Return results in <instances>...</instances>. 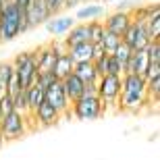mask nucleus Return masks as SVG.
Returning a JSON list of instances; mask_svg holds the SVG:
<instances>
[{
    "instance_id": "nucleus-18",
    "label": "nucleus",
    "mask_w": 160,
    "mask_h": 160,
    "mask_svg": "<svg viewBox=\"0 0 160 160\" xmlns=\"http://www.w3.org/2000/svg\"><path fill=\"white\" fill-rule=\"evenodd\" d=\"M60 40L65 42L67 48L75 46V44H81V42H89L88 40V25H85V23H75L65 36L60 38Z\"/></svg>"
},
{
    "instance_id": "nucleus-19",
    "label": "nucleus",
    "mask_w": 160,
    "mask_h": 160,
    "mask_svg": "<svg viewBox=\"0 0 160 160\" xmlns=\"http://www.w3.org/2000/svg\"><path fill=\"white\" fill-rule=\"evenodd\" d=\"M54 52L50 44H44V46L36 48V65H38V71H50L54 65Z\"/></svg>"
},
{
    "instance_id": "nucleus-4",
    "label": "nucleus",
    "mask_w": 160,
    "mask_h": 160,
    "mask_svg": "<svg viewBox=\"0 0 160 160\" xmlns=\"http://www.w3.org/2000/svg\"><path fill=\"white\" fill-rule=\"evenodd\" d=\"M69 114H71V119L77 121H98L102 117H106L98 94H83L81 98L73 100L69 106Z\"/></svg>"
},
{
    "instance_id": "nucleus-21",
    "label": "nucleus",
    "mask_w": 160,
    "mask_h": 160,
    "mask_svg": "<svg viewBox=\"0 0 160 160\" xmlns=\"http://www.w3.org/2000/svg\"><path fill=\"white\" fill-rule=\"evenodd\" d=\"M25 96H27V114H31L44 102V88L33 83V85H29V88L25 89Z\"/></svg>"
},
{
    "instance_id": "nucleus-22",
    "label": "nucleus",
    "mask_w": 160,
    "mask_h": 160,
    "mask_svg": "<svg viewBox=\"0 0 160 160\" xmlns=\"http://www.w3.org/2000/svg\"><path fill=\"white\" fill-rule=\"evenodd\" d=\"M88 40L92 44H100L106 29H104V25H102V19H96V21H88Z\"/></svg>"
},
{
    "instance_id": "nucleus-10",
    "label": "nucleus",
    "mask_w": 160,
    "mask_h": 160,
    "mask_svg": "<svg viewBox=\"0 0 160 160\" xmlns=\"http://www.w3.org/2000/svg\"><path fill=\"white\" fill-rule=\"evenodd\" d=\"M44 100L50 102V104L62 114V119H71V114H69L71 102H69V98H67V94H65V89H62V83H60V81L50 83V85L44 89Z\"/></svg>"
},
{
    "instance_id": "nucleus-2",
    "label": "nucleus",
    "mask_w": 160,
    "mask_h": 160,
    "mask_svg": "<svg viewBox=\"0 0 160 160\" xmlns=\"http://www.w3.org/2000/svg\"><path fill=\"white\" fill-rule=\"evenodd\" d=\"M27 33V21L25 11L12 0H6L0 11V46L17 40L19 36Z\"/></svg>"
},
{
    "instance_id": "nucleus-5",
    "label": "nucleus",
    "mask_w": 160,
    "mask_h": 160,
    "mask_svg": "<svg viewBox=\"0 0 160 160\" xmlns=\"http://www.w3.org/2000/svg\"><path fill=\"white\" fill-rule=\"evenodd\" d=\"M123 77V75H121ZM121 77L117 75H100L96 83V94L102 100L104 114L119 112V94H121Z\"/></svg>"
},
{
    "instance_id": "nucleus-8",
    "label": "nucleus",
    "mask_w": 160,
    "mask_h": 160,
    "mask_svg": "<svg viewBox=\"0 0 160 160\" xmlns=\"http://www.w3.org/2000/svg\"><path fill=\"white\" fill-rule=\"evenodd\" d=\"M25 21H27V31L36 29L40 25H44L48 19L52 17V12L48 8L46 0H29L25 4Z\"/></svg>"
},
{
    "instance_id": "nucleus-30",
    "label": "nucleus",
    "mask_w": 160,
    "mask_h": 160,
    "mask_svg": "<svg viewBox=\"0 0 160 160\" xmlns=\"http://www.w3.org/2000/svg\"><path fill=\"white\" fill-rule=\"evenodd\" d=\"M56 81V77L52 75V71H38V75H36V83L40 85V88H44L46 89L50 83H54Z\"/></svg>"
},
{
    "instance_id": "nucleus-11",
    "label": "nucleus",
    "mask_w": 160,
    "mask_h": 160,
    "mask_svg": "<svg viewBox=\"0 0 160 160\" xmlns=\"http://www.w3.org/2000/svg\"><path fill=\"white\" fill-rule=\"evenodd\" d=\"M131 21H133L131 12L117 11V8H114L112 12H106V15L102 17V25H104V29L110 31V33H117V36H123L125 29L131 25Z\"/></svg>"
},
{
    "instance_id": "nucleus-6",
    "label": "nucleus",
    "mask_w": 160,
    "mask_h": 160,
    "mask_svg": "<svg viewBox=\"0 0 160 160\" xmlns=\"http://www.w3.org/2000/svg\"><path fill=\"white\" fill-rule=\"evenodd\" d=\"M12 71L17 73L19 81L23 85V89H27L29 85L36 83V75H38V65H36V50H21L12 56L11 60Z\"/></svg>"
},
{
    "instance_id": "nucleus-39",
    "label": "nucleus",
    "mask_w": 160,
    "mask_h": 160,
    "mask_svg": "<svg viewBox=\"0 0 160 160\" xmlns=\"http://www.w3.org/2000/svg\"><path fill=\"white\" fill-rule=\"evenodd\" d=\"M0 119H2V110H0Z\"/></svg>"
},
{
    "instance_id": "nucleus-3",
    "label": "nucleus",
    "mask_w": 160,
    "mask_h": 160,
    "mask_svg": "<svg viewBox=\"0 0 160 160\" xmlns=\"http://www.w3.org/2000/svg\"><path fill=\"white\" fill-rule=\"evenodd\" d=\"M31 129H33V125H31L29 114L19 112V110H11L0 119V133L4 137V143L17 142L27 135Z\"/></svg>"
},
{
    "instance_id": "nucleus-28",
    "label": "nucleus",
    "mask_w": 160,
    "mask_h": 160,
    "mask_svg": "<svg viewBox=\"0 0 160 160\" xmlns=\"http://www.w3.org/2000/svg\"><path fill=\"white\" fill-rule=\"evenodd\" d=\"M146 54H148L150 62H160V40H152L146 46Z\"/></svg>"
},
{
    "instance_id": "nucleus-38",
    "label": "nucleus",
    "mask_w": 160,
    "mask_h": 160,
    "mask_svg": "<svg viewBox=\"0 0 160 160\" xmlns=\"http://www.w3.org/2000/svg\"><path fill=\"white\" fill-rule=\"evenodd\" d=\"M4 2H6V0H0V11H2V6H4Z\"/></svg>"
},
{
    "instance_id": "nucleus-20",
    "label": "nucleus",
    "mask_w": 160,
    "mask_h": 160,
    "mask_svg": "<svg viewBox=\"0 0 160 160\" xmlns=\"http://www.w3.org/2000/svg\"><path fill=\"white\" fill-rule=\"evenodd\" d=\"M73 73H75L83 83H98V79H100V75L96 73L92 60H88V62H75Z\"/></svg>"
},
{
    "instance_id": "nucleus-24",
    "label": "nucleus",
    "mask_w": 160,
    "mask_h": 160,
    "mask_svg": "<svg viewBox=\"0 0 160 160\" xmlns=\"http://www.w3.org/2000/svg\"><path fill=\"white\" fill-rule=\"evenodd\" d=\"M131 52H133V50H131V48L127 46V44H123V42H121V44H119L117 48H114V50H112L110 54H112L114 58H117V60L121 62V67H123V71H125V67H127V62H129Z\"/></svg>"
},
{
    "instance_id": "nucleus-26",
    "label": "nucleus",
    "mask_w": 160,
    "mask_h": 160,
    "mask_svg": "<svg viewBox=\"0 0 160 160\" xmlns=\"http://www.w3.org/2000/svg\"><path fill=\"white\" fill-rule=\"evenodd\" d=\"M12 108L27 114V96H25V89H19L17 94L12 96Z\"/></svg>"
},
{
    "instance_id": "nucleus-13",
    "label": "nucleus",
    "mask_w": 160,
    "mask_h": 160,
    "mask_svg": "<svg viewBox=\"0 0 160 160\" xmlns=\"http://www.w3.org/2000/svg\"><path fill=\"white\" fill-rule=\"evenodd\" d=\"M106 15V8L102 2H83V4L77 6V11H75V21L77 23H88V21H96V19H102Z\"/></svg>"
},
{
    "instance_id": "nucleus-29",
    "label": "nucleus",
    "mask_w": 160,
    "mask_h": 160,
    "mask_svg": "<svg viewBox=\"0 0 160 160\" xmlns=\"http://www.w3.org/2000/svg\"><path fill=\"white\" fill-rule=\"evenodd\" d=\"M19 89H23V85H21V81H19L17 73L12 71V75L8 77V81H6V96H11V98H12Z\"/></svg>"
},
{
    "instance_id": "nucleus-27",
    "label": "nucleus",
    "mask_w": 160,
    "mask_h": 160,
    "mask_svg": "<svg viewBox=\"0 0 160 160\" xmlns=\"http://www.w3.org/2000/svg\"><path fill=\"white\" fill-rule=\"evenodd\" d=\"M108 58H110V54H108V52H102V54H98V56L92 60V62H94V69H96V73H98V75H106Z\"/></svg>"
},
{
    "instance_id": "nucleus-25",
    "label": "nucleus",
    "mask_w": 160,
    "mask_h": 160,
    "mask_svg": "<svg viewBox=\"0 0 160 160\" xmlns=\"http://www.w3.org/2000/svg\"><path fill=\"white\" fill-rule=\"evenodd\" d=\"M102 48H104V52H112L114 48L119 46L121 44V36H117V33H110V31H106V33H104V38H102Z\"/></svg>"
},
{
    "instance_id": "nucleus-7",
    "label": "nucleus",
    "mask_w": 160,
    "mask_h": 160,
    "mask_svg": "<svg viewBox=\"0 0 160 160\" xmlns=\"http://www.w3.org/2000/svg\"><path fill=\"white\" fill-rule=\"evenodd\" d=\"M29 119H31V125H33V127H40V129H52V127H56V125L62 121V114H60L50 102L44 100L40 106L29 114Z\"/></svg>"
},
{
    "instance_id": "nucleus-23",
    "label": "nucleus",
    "mask_w": 160,
    "mask_h": 160,
    "mask_svg": "<svg viewBox=\"0 0 160 160\" xmlns=\"http://www.w3.org/2000/svg\"><path fill=\"white\" fill-rule=\"evenodd\" d=\"M146 29H148L150 40H160V11L152 12L146 21Z\"/></svg>"
},
{
    "instance_id": "nucleus-37",
    "label": "nucleus",
    "mask_w": 160,
    "mask_h": 160,
    "mask_svg": "<svg viewBox=\"0 0 160 160\" xmlns=\"http://www.w3.org/2000/svg\"><path fill=\"white\" fill-rule=\"evenodd\" d=\"M108 2H117V0H102V4H108Z\"/></svg>"
},
{
    "instance_id": "nucleus-1",
    "label": "nucleus",
    "mask_w": 160,
    "mask_h": 160,
    "mask_svg": "<svg viewBox=\"0 0 160 160\" xmlns=\"http://www.w3.org/2000/svg\"><path fill=\"white\" fill-rule=\"evenodd\" d=\"M152 104L148 94V85L146 77L142 75H133V73H125L121 77V94H119V112L127 114H137L143 108Z\"/></svg>"
},
{
    "instance_id": "nucleus-17",
    "label": "nucleus",
    "mask_w": 160,
    "mask_h": 160,
    "mask_svg": "<svg viewBox=\"0 0 160 160\" xmlns=\"http://www.w3.org/2000/svg\"><path fill=\"white\" fill-rule=\"evenodd\" d=\"M67 52L73 58V62H88V60H94V44L92 42H81V44H75V46H69Z\"/></svg>"
},
{
    "instance_id": "nucleus-16",
    "label": "nucleus",
    "mask_w": 160,
    "mask_h": 160,
    "mask_svg": "<svg viewBox=\"0 0 160 160\" xmlns=\"http://www.w3.org/2000/svg\"><path fill=\"white\" fill-rule=\"evenodd\" d=\"M73 67H75V62H73V58L69 56V52H62L60 56L54 58V65H52L50 71H52V75L56 77V81H62L67 75L73 73Z\"/></svg>"
},
{
    "instance_id": "nucleus-32",
    "label": "nucleus",
    "mask_w": 160,
    "mask_h": 160,
    "mask_svg": "<svg viewBox=\"0 0 160 160\" xmlns=\"http://www.w3.org/2000/svg\"><path fill=\"white\" fill-rule=\"evenodd\" d=\"M46 4L52 15H58V12L65 11V0H46Z\"/></svg>"
},
{
    "instance_id": "nucleus-15",
    "label": "nucleus",
    "mask_w": 160,
    "mask_h": 160,
    "mask_svg": "<svg viewBox=\"0 0 160 160\" xmlns=\"http://www.w3.org/2000/svg\"><path fill=\"white\" fill-rule=\"evenodd\" d=\"M62 89H65L67 98H69V102L77 100V98H81L83 94H85V83L81 81V79L75 75V73H71V75H67L65 79H62Z\"/></svg>"
},
{
    "instance_id": "nucleus-9",
    "label": "nucleus",
    "mask_w": 160,
    "mask_h": 160,
    "mask_svg": "<svg viewBox=\"0 0 160 160\" xmlns=\"http://www.w3.org/2000/svg\"><path fill=\"white\" fill-rule=\"evenodd\" d=\"M121 42L127 44L131 50H143L148 46L150 36H148V29H146V23H139V21H131V25L125 29V33L121 36Z\"/></svg>"
},
{
    "instance_id": "nucleus-36",
    "label": "nucleus",
    "mask_w": 160,
    "mask_h": 160,
    "mask_svg": "<svg viewBox=\"0 0 160 160\" xmlns=\"http://www.w3.org/2000/svg\"><path fill=\"white\" fill-rule=\"evenodd\" d=\"M4 146V137H2V133H0V148Z\"/></svg>"
},
{
    "instance_id": "nucleus-34",
    "label": "nucleus",
    "mask_w": 160,
    "mask_h": 160,
    "mask_svg": "<svg viewBox=\"0 0 160 160\" xmlns=\"http://www.w3.org/2000/svg\"><path fill=\"white\" fill-rule=\"evenodd\" d=\"M133 6H135V0H123V2H119V4H117V11H127V12H131V11H133Z\"/></svg>"
},
{
    "instance_id": "nucleus-33",
    "label": "nucleus",
    "mask_w": 160,
    "mask_h": 160,
    "mask_svg": "<svg viewBox=\"0 0 160 160\" xmlns=\"http://www.w3.org/2000/svg\"><path fill=\"white\" fill-rule=\"evenodd\" d=\"M0 110H2V117H4L6 112H11V110H15V108H12V98L11 96H2V98H0Z\"/></svg>"
},
{
    "instance_id": "nucleus-31",
    "label": "nucleus",
    "mask_w": 160,
    "mask_h": 160,
    "mask_svg": "<svg viewBox=\"0 0 160 160\" xmlns=\"http://www.w3.org/2000/svg\"><path fill=\"white\" fill-rule=\"evenodd\" d=\"M123 67H121V62L117 58H114L112 54H110V58H108V65H106V75H117V77H121L123 75Z\"/></svg>"
},
{
    "instance_id": "nucleus-35",
    "label": "nucleus",
    "mask_w": 160,
    "mask_h": 160,
    "mask_svg": "<svg viewBox=\"0 0 160 160\" xmlns=\"http://www.w3.org/2000/svg\"><path fill=\"white\" fill-rule=\"evenodd\" d=\"M83 2H92V0H65V11H71V8H77Z\"/></svg>"
},
{
    "instance_id": "nucleus-12",
    "label": "nucleus",
    "mask_w": 160,
    "mask_h": 160,
    "mask_svg": "<svg viewBox=\"0 0 160 160\" xmlns=\"http://www.w3.org/2000/svg\"><path fill=\"white\" fill-rule=\"evenodd\" d=\"M75 23H77L75 17H73V15H67V12L62 11V12H58V15H52V17L44 23V27H46V33H50V38H62Z\"/></svg>"
},
{
    "instance_id": "nucleus-14",
    "label": "nucleus",
    "mask_w": 160,
    "mask_h": 160,
    "mask_svg": "<svg viewBox=\"0 0 160 160\" xmlns=\"http://www.w3.org/2000/svg\"><path fill=\"white\" fill-rule=\"evenodd\" d=\"M148 69H150V58H148V54H146V48H143V50H133L131 56H129V62L125 67V73H133V75L146 77Z\"/></svg>"
}]
</instances>
